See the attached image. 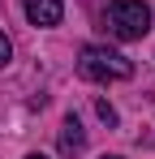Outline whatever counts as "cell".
Returning <instances> with one entry per match:
<instances>
[{
  "mask_svg": "<svg viewBox=\"0 0 155 159\" xmlns=\"http://www.w3.org/2000/svg\"><path fill=\"white\" fill-rule=\"evenodd\" d=\"M78 73L86 82H125V78H134V60L121 56L116 48L86 43V48L78 52Z\"/></svg>",
  "mask_w": 155,
  "mask_h": 159,
  "instance_id": "cell-1",
  "label": "cell"
},
{
  "mask_svg": "<svg viewBox=\"0 0 155 159\" xmlns=\"http://www.w3.org/2000/svg\"><path fill=\"white\" fill-rule=\"evenodd\" d=\"M103 30L121 43H134V39H147L151 30V9L142 0H112L103 9Z\"/></svg>",
  "mask_w": 155,
  "mask_h": 159,
  "instance_id": "cell-2",
  "label": "cell"
},
{
  "mask_svg": "<svg viewBox=\"0 0 155 159\" xmlns=\"http://www.w3.org/2000/svg\"><path fill=\"white\" fill-rule=\"evenodd\" d=\"M22 13H26L30 26H60L65 0H22Z\"/></svg>",
  "mask_w": 155,
  "mask_h": 159,
  "instance_id": "cell-3",
  "label": "cell"
},
{
  "mask_svg": "<svg viewBox=\"0 0 155 159\" xmlns=\"http://www.w3.org/2000/svg\"><path fill=\"white\" fill-rule=\"evenodd\" d=\"M82 151H86V129H82L78 116H65V125H60V155H82Z\"/></svg>",
  "mask_w": 155,
  "mask_h": 159,
  "instance_id": "cell-4",
  "label": "cell"
},
{
  "mask_svg": "<svg viewBox=\"0 0 155 159\" xmlns=\"http://www.w3.org/2000/svg\"><path fill=\"white\" fill-rule=\"evenodd\" d=\"M9 60H13V43H9V34L0 30V69H4Z\"/></svg>",
  "mask_w": 155,
  "mask_h": 159,
  "instance_id": "cell-5",
  "label": "cell"
},
{
  "mask_svg": "<svg viewBox=\"0 0 155 159\" xmlns=\"http://www.w3.org/2000/svg\"><path fill=\"white\" fill-rule=\"evenodd\" d=\"M95 112H99V120L116 125V112H112V103H108V99H99V103H95Z\"/></svg>",
  "mask_w": 155,
  "mask_h": 159,
  "instance_id": "cell-6",
  "label": "cell"
},
{
  "mask_svg": "<svg viewBox=\"0 0 155 159\" xmlns=\"http://www.w3.org/2000/svg\"><path fill=\"white\" fill-rule=\"evenodd\" d=\"M26 159H48V155H26Z\"/></svg>",
  "mask_w": 155,
  "mask_h": 159,
  "instance_id": "cell-7",
  "label": "cell"
},
{
  "mask_svg": "<svg viewBox=\"0 0 155 159\" xmlns=\"http://www.w3.org/2000/svg\"><path fill=\"white\" fill-rule=\"evenodd\" d=\"M103 159H121V155H103Z\"/></svg>",
  "mask_w": 155,
  "mask_h": 159,
  "instance_id": "cell-8",
  "label": "cell"
}]
</instances>
